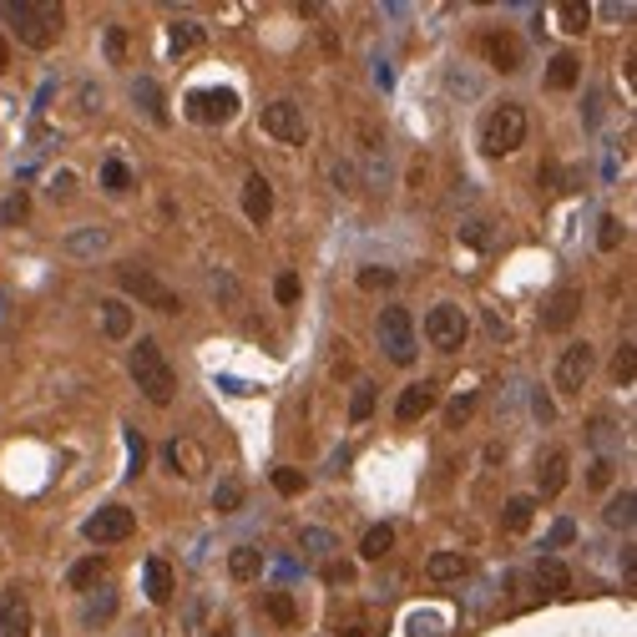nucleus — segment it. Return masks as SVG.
Instances as JSON below:
<instances>
[{
    "mask_svg": "<svg viewBox=\"0 0 637 637\" xmlns=\"http://www.w3.org/2000/svg\"><path fill=\"white\" fill-rule=\"evenodd\" d=\"M188 116L198 127H223L238 116V91L233 87H203V91H188Z\"/></svg>",
    "mask_w": 637,
    "mask_h": 637,
    "instance_id": "nucleus-5",
    "label": "nucleus"
},
{
    "mask_svg": "<svg viewBox=\"0 0 637 637\" xmlns=\"http://www.w3.org/2000/svg\"><path fill=\"white\" fill-rule=\"evenodd\" d=\"M167 466H172V471H182V475H203L208 471V456L192 446V440H172V446H167Z\"/></svg>",
    "mask_w": 637,
    "mask_h": 637,
    "instance_id": "nucleus-19",
    "label": "nucleus"
},
{
    "mask_svg": "<svg viewBox=\"0 0 637 637\" xmlns=\"http://www.w3.org/2000/svg\"><path fill=\"white\" fill-rule=\"evenodd\" d=\"M258 572H263V551L258 547H233L228 551V577L233 582H254Z\"/></svg>",
    "mask_w": 637,
    "mask_h": 637,
    "instance_id": "nucleus-22",
    "label": "nucleus"
},
{
    "mask_svg": "<svg viewBox=\"0 0 637 637\" xmlns=\"http://www.w3.org/2000/svg\"><path fill=\"white\" fill-rule=\"evenodd\" d=\"M632 370H637V355H632V339H627V345L617 349V359H612V380H617V384H632Z\"/></svg>",
    "mask_w": 637,
    "mask_h": 637,
    "instance_id": "nucleus-36",
    "label": "nucleus"
},
{
    "mask_svg": "<svg viewBox=\"0 0 637 637\" xmlns=\"http://www.w3.org/2000/svg\"><path fill=\"white\" fill-rule=\"evenodd\" d=\"M102 577H106V561H102V557H87V561H77V567H71V586H77V592L97 586Z\"/></svg>",
    "mask_w": 637,
    "mask_h": 637,
    "instance_id": "nucleus-30",
    "label": "nucleus"
},
{
    "mask_svg": "<svg viewBox=\"0 0 637 637\" xmlns=\"http://www.w3.org/2000/svg\"><path fill=\"white\" fill-rule=\"evenodd\" d=\"M339 637H370V627H345Z\"/></svg>",
    "mask_w": 637,
    "mask_h": 637,
    "instance_id": "nucleus-53",
    "label": "nucleus"
},
{
    "mask_svg": "<svg viewBox=\"0 0 637 637\" xmlns=\"http://www.w3.org/2000/svg\"><path fill=\"white\" fill-rule=\"evenodd\" d=\"M466 334H471V318H466V309L435 304L430 314H425V339H430V349H440V355H456V349L466 345Z\"/></svg>",
    "mask_w": 637,
    "mask_h": 637,
    "instance_id": "nucleus-4",
    "label": "nucleus"
},
{
    "mask_svg": "<svg viewBox=\"0 0 637 637\" xmlns=\"http://www.w3.org/2000/svg\"><path fill=\"white\" fill-rule=\"evenodd\" d=\"M263 132L273 142H289V147H299L304 142V132H309V122H304V112L293 102H268L263 106Z\"/></svg>",
    "mask_w": 637,
    "mask_h": 637,
    "instance_id": "nucleus-10",
    "label": "nucleus"
},
{
    "mask_svg": "<svg viewBox=\"0 0 637 637\" xmlns=\"http://www.w3.org/2000/svg\"><path fill=\"white\" fill-rule=\"evenodd\" d=\"M567 475H572V456H567V450H547L541 471H536V491H541V501L561 496V491H567Z\"/></svg>",
    "mask_w": 637,
    "mask_h": 637,
    "instance_id": "nucleus-13",
    "label": "nucleus"
},
{
    "mask_svg": "<svg viewBox=\"0 0 637 637\" xmlns=\"http://www.w3.org/2000/svg\"><path fill=\"white\" fill-rule=\"evenodd\" d=\"M586 481H592V485H607V481H612V460H597V466H592V475H586Z\"/></svg>",
    "mask_w": 637,
    "mask_h": 637,
    "instance_id": "nucleus-51",
    "label": "nucleus"
},
{
    "mask_svg": "<svg viewBox=\"0 0 637 637\" xmlns=\"http://www.w3.org/2000/svg\"><path fill=\"white\" fill-rule=\"evenodd\" d=\"M597 243H602V248L612 254V248L623 243V223H617V217H602V233H597Z\"/></svg>",
    "mask_w": 637,
    "mask_h": 637,
    "instance_id": "nucleus-44",
    "label": "nucleus"
},
{
    "mask_svg": "<svg viewBox=\"0 0 637 637\" xmlns=\"http://www.w3.org/2000/svg\"><path fill=\"white\" fill-rule=\"evenodd\" d=\"M268 612H273L279 623H299V607H293L289 592H268Z\"/></svg>",
    "mask_w": 637,
    "mask_h": 637,
    "instance_id": "nucleus-40",
    "label": "nucleus"
},
{
    "mask_svg": "<svg viewBox=\"0 0 637 637\" xmlns=\"http://www.w3.org/2000/svg\"><path fill=\"white\" fill-rule=\"evenodd\" d=\"M26 213H31L26 192H15V198H5V203H0V223H5V228H11V223H26Z\"/></svg>",
    "mask_w": 637,
    "mask_h": 637,
    "instance_id": "nucleus-39",
    "label": "nucleus"
},
{
    "mask_svg": "<svg viewBox=\"0 0 637 637\" xmlns=\"http://www.w3.org/2000/svg\"><path fill=\"white\" fill-rule=\"evenodd\" d=\"M71 188H77V178H71V172L61 167V172L51 178V198H71Z\"/></svg>",
    "mask_w": 637,
    "mask_h": 637,
    "instance_id": "nucleus-46",
    "label": "nucleus"
},
{
    "mask_svg": "<svg viewBox=\"0 0 637 637\" xmlns=\"http://www.w3.org/2000/svg\"><path fill=\"white\" fill-rule=\"evenodd\" d=\"M531 410H536V420H541V425H547L551 415H557V405H551V395H547V390H536V395H531Z\"/></svg>",
    "mask_w": 637,
    "mask_h": 637,
    "instance_id": "nucleus-45",
    "label": "nucleus"
},
{
    "mask_svg": "<svg viewBox=\"0 0 637 637\" xmlns=\"http://www.w3.org/2000/svg\"><path fill=\"white\" fill-rule=\"evenodd\" d=\"M167 41H172V51H192V46L203 41V26H198V21H172V26H167Z\"/></svg>",
    "mask_w": 637,
    "mask_h": 637,
    "instance_id": "nucleus-33",
    "label": "nucleus"
},
{
    "mask_svg": "<svg viewBox=\"0 0 637 637\" xmlns=\"http://www.w3.org/2000/svg\"><path fill=\"white\" fill-rule=\"evenodd\" d=\"M112 607H116V602H112V597H102V602H91V607H87V623H106V617H112Z\"/></svg>",
    "mask_w": 637,
    "mask_h": 637,
    "instance_id": "nucleus-48",
    "label": "nucleus"
},
{
    "mask_svg": "<svg viewBox=\"0 0 637 637\" xmlns=\"http://www.w3.org/2000/svg\"><path fill=\"white\" fill-rule=\"evenodd\" d=\"M217 637H228V632H217Z\"/></svg>",
    "mask_w": 637,
    "mask_h": 637,
    "instance_id": "nucleus-54",
    "label": "nucleus"
},
{
    "mask_svg": "<svg viewBox=\"0 0 637 637\" xmlns=\"http://www.w3.org/2000/svg\"><path fill=\"white\" fill-rule=\"evenodd\" d=\"M0 15L15 26V36L26 41L31 51H46L66 26L61 5H46V0H0Z\"/></svg>",
    "mask_w": 637,
    "mask_h": 637,
    "instance_id": "nucleus-1",
    "label": "nucleus"
},
{
    "mask_svg": "<svg viewBox=\"0 0 637 637\" xmlns=\"http://www.w3.org/2000/svg\"><path fill=\"white\" fill-rule=\"evenodd\" d=\"M213 293H223V299H238V283H233L228 273H213Z\"/></svg>",
    "mask_w": 637,
    "mask_h": 637,
    "instance_id": "nucleus-49",
    "label": "nucleus"
},
{
    "mask_svg": "<svg viewBox=\"0 0 637 637\" xmlns=\"http://www.w3.org/2000/svg\"><path fill=\"white\" fill-rule=\"evenodd\" d=\"M243 213L254 217V223H268V217H273V188H268V178H258V172L243 178Z\"/></svg>",
    "mask_w": 637,
    "mask_h": 637,
    "instance_id": "nucleus-14",
    "label": "nucleus"
},
{
    "mask_svg": "<svg viewBox=\"0 0 637 637\" xmlns=\"http://www.w3.org/2000/svg\"><path fill=\"white\" fill-rule=\"evenodd\" d=\"M577 77H582V61H577L572 51H557V56H551V66H547V87H551V91H572Z\"/></svg>",
    "mask_w": 637,
    "mask_h": 637,
    "instance_id": "nucleus-20",
    "label": "nucleus"
},
{
    "mask_svg": "<svg viewBox=\"0 0 637 637\" xmlns=\"http://www.w3.org/2000/svg\"><path fill=\"white\" fill-rule=\"evenodd\" d=\"M0 71H11V46H5V36H0Z\"/></svg>",
    "mask_w": 637,
    "mask_h": 637,
    "instance_id": "nucleus-52",
    "label": "nucleus"
},
{
    "mask_svg": "<svg viewBox=\"0 0 637 637\" xmlns=\"http://www.w3.org/2000/svg\"><path fill=\"white\" fill-rule=\"evenodd\" d=\"M370 415H374V384L370 380H359L355 384V400H349V420H370Z\"/></svg>",
    "mask_w": 637,
    "mask_h": 637,
    "instance_id": "nucleus-35",
    "label": "nucleus"
},
{
    "mask_svg": "<svg viewBox=\"0 0 637 637\" xmlns=\"http://www.w3.org/2000/svg\"><path fill=\"white\" fill-rule=\"evenodd\" d=\"M102 329L112 334V339H127V334H132V309H127V299H102Z\"/></svg>",
    "mask_w": 637,
    "mask_h": 637,
    "instance_id": "nucleus-24",
    "label": "nucleus"
},
{
    "mask_svg": "<svg viewBox=\"0 0 637 637\" xmlns=\"http://www.w3.org/2000/svg\"><path fill=\"white\" fill-rule=\"evenodd\" d=\"M273 491H279V496H299V491H304V471L279 466V471H273Z\"/></svg>",
    "mask_w": 637,
    "mask_h": 637,
    "instance_id": "nucleus-37",
    "label": "nucleus"
},
{
    "mask_svg": "<svg viewBox=\"0 0 637 637\" xmlns=\"http://www.w3.org/2000/svg\"><path fill=\"white\" fill-rule=\"evenodd\" d=\"M536 586L551 592V597H567V592H572V572H567L557 557H541L536 561Z\"/></svg>",
    "mask_w": 637,
    "mask_h": 637,
    "instance_id": "nucleus-18",
    "label": "nucleus"
},
{
    "mask_svg": "<svg viewBox=\"0 0 637 637\" xmlns=\"http://www.w3.org/2000/svg\"><path fill=\"white\" fill-rule=\"evenodd\" d=\"M147 597H152V602H172V561H162V557L147 561Z\"/></svg>",
    "mask_w": 637,
    "mask_h": 637,
    "instance_id": "nucleus-25",
    "label": "nucleus"
},
{
    "mask_svg": "<svg viewBox=\"0 0 637 637\" xmlns=\"http://www.w3.org/2000/svg\"><path fill=\"white\" fill-rule=\"evenodd\" d=\"M380 349L395 365H415V318H410V309H384L380 314Z\"/></svg>",
    "mask_w": 637,
    "mask_h": 637,
    "instance_id": "nucleus-6",
    "label": "nucleus"
},
{
    "mask_svg": "<svg viewBox=\"0 0 637 637\" xmlns=\"http://www.w3.org/2000/svg\"><path fill=\"white\" fill-rule=\"evenodd\" d=\"M390 547H395V526H370V531H365V541H359V557L380 561V557H390Z\"/></svg>",
    "mask_w": 637,
    "mask_h": 637,
    "instance_id": "nucleus-27",
    "label": "nucleus"
},
{
    "mask_svg": "<svg viewBox=\"0 0 637 637\" xmlns=\"http://www.w3.org/2000/svg\"><path fill=\"white\" fill-rule=\"evenodd\" d=\"M471 410H475V395H460V400H456V405H450V410H446V420H450V430H460V425H466V415H471Z\"/></svg>",
    "mask_w": 637,
    "mask_h": 637,
    "instance_id": "nucleus-42",
    "label": "nucleus"
},
{
    "mask_svg": "<svg viewBox=\"0 0 637 637\" xmlns=\"http://www.w3.org/2000/svg\"><path fill=\"white\" fill-rule=\"evenodd\" d=\"M106 56H112V61L127 56V31H122V26H106Z\"/></svg>",
    "mask_w": 637,
    "mask_h": 637,
    "instance_id": "nucleus-43",
    "label": "nucleus"
},
{
    "mask_svg": "<svg viewBox=\"0 0 637 637\" xmlns=\"http://www.w3.org/2000/svg\"><path fill=\"white\" fill-rule=\"evenodd\" d=\"M299 547H304L309 557H334V551H339V541H334L329 531H318V526H304V531H299Z\"/></svg>",
    "mask_w": 637,
    "mask_h": 637,
    "instance_id": "nucleus-29",
    "label": "nucleus"
},
{
    "mask_svg": "<svg viewBox=\"0 0 637 637\" xmlns=\"http://www.w3.org/2000/svg\"><path fill=\"white\" fill-rule=\"evenodd\" d=\"M572 536H577V526H572V522H557V531H551V547H567Z\"/></svg>",
    "mask_w": 637,
    "mask_h": 637,
    "instance_id": "nucleus-50",
    "label": "nucleus"
},
{
    "mask_svg": "<svg viewBox=\"0 0 637 637\" xmlns=\"http://www.w3.org/2000/svg\"><path fill=\"white\" fill-rule=\"evenodd\" d=\"M430 410H435V384L430 380L405 384V390H400V400H395V420L400 425H415L420 415H430Z\"/></svg>",
    "mask_w": 637,
    "mask_h": 637,
    "instance_id": "nucleus-12",
    "label": "nucleus"
},
{
    "mask_svg": "<svg viewBox=\"0 0 637 637\" xmlns=\"http://www.w3.org/2000/svg\"><path fill=\"white\" fill-rule=\"evenodd\" d=\"M531 516H536V501L531 496H511L506 501V531H526V526H531Z\"/></svg>",
    "mask_w": 637,
    "mask_h": 637,
    "instance_id": "nucleus-31",
    "label": "nucleus"
},
{
    "mask_svg": "<svg viewBox=\"0 0 637 637\" xmlns=\"http://www.w3.org/2000/svg\"><path fill=\"white\" fill-rule=\"evenodd\" d=\"M602 516H607L612 531H632V522H637V496H632V491H617V496L607 501V511H602Z\"/></svg>",
    "mask_w": 637,
    "mask_h": 637,
    "instance_id": "nucleus-23",
    "label": "nucleus"
},
{
    "mask_svg": "<svg viewBox=\"0 0 637 637\" xmlns=\"http://www.w3.org/2000/svg\"><path fill=\"white\" fill-rule=\"evenodd\" d=\"M466 567H471V561L460 557V551H435V557L425 561V577H430V582H460Z\"/></svg>",
    "mask_w": 637,
    "mask_h": 637,
    "instance_id": "nucleus-21",
    "label": "nucleus"
},
{
    "mask_svg": "<svg viewBox=\"0 0 637 637\" xmlns=\"http://www.w3.org/2000/svg\"><path fill=\"white\" fill-rule=\"evenodd\" d=\"M102 188L112 192V198H122V192L132 188V167L116 162V157H112V162H102Z\"/></svg>",
    "mask_w": 637,
    "mask_h": 637,
    "instance_id": "nucleus-32",
    "label": "nucleus"
},
{
    "mask_svg": "<svg viewBox=\"0 0 637 637\" xmlns=\"http://www.w3.org/2000/svg\"><path fill=\"white\" fill-rule=\"evenodd\" d=\"M390 283H395L390 268H365V273H359V289H390Z\"/></svg>",
    "mask_w": 637,
    "mask_h": 637,
    "instance_id": "nucleus-41",
    "label": "nucleus"
},
{
    "mask_svg": "<svg viewBox=\"0 0 637 637\" xmlns=\"http://www.w3.org/2000/svg\"><path fill=\"white\" fill-rule=\"evenodd\" d=\"M102 248H106V228H77V233H66V254L91 258V254H102Z\"/></svg>",
    "mask_w": 637,
    "mask_h": 637,
    "instance_id": "nucleus-26",
    "label": "nucleus"
},
{
    "mask_svg": "<svg viewBox=\"0 0 637 637\" xmlns=\"http://www.w3.org/2000/svg\"><path fill=\"white\" fill-rule=\"evenodd\" d=\"M132 380H137V390L152 405H172V395H178V374H172L157 339H137V349H132Z\"/></svg>",
    "mask_w": 637,
    "mask_h": 637,
    "instance_id": "nucleus-2",
    "label": "nucleus"
},
{
    "mask_svg": "<svg viewBox=\"0 0 637 637\" xmlns=\"http://www.w3.org/2000/svg\"><path fill=\"white\" fill-rule=\"evenodd\" d=\"M132 102H137L142 112L152 116L157 127L167 122V97H162V87H157L152 77H137V81H132Z\"/></svg>",
    "mask_w": 637,
    "mask_h": 637,
    "instance_id": "nucleus-17",
    "label": "nucleus"
},
{
    "mask_svg": "<svg viewBox=\"0 0 637 637\" xmlns=\"http://www.w3.org/2000/svg\"><path fill=\"white\" fill-rule=\"evenodd\" d=\"M526 142V112L516 102H501V106H491V116H485V127H481V147L491 157H506V152H516Z\"/></svg>",
    "mask_w": 637,
    "mask_h": 637,
    "instance_id": "nucleus-3",
    "label": "nucleus"
},
{
    "mask_svg": "<svg viewBox=\"0 0 637 637\" xmlns=\"http://www.w3.org/2000/svg\"><path fill=\"white\" fill-rule=\"evenodd\" d=\"M87 541L91 547H116V541H127L132 531H137V516H132L127 506H102L97 516H87Z\"/></svg>",
    "mask_w": 637,
    "mask_h": 637,
    "instance_id": "nucleus-8",
    "label": "nucleus"
},
{
    "mask_svg": "<svg viewBox=\"0 0 637 637\" xmlns=\"http://www.w3.org/2000/svg\"><path fill=\"white\" fill-rule=\"evenodd\" d=\"M485 56L496 71H522V41L511 36V31H491L485 36Z\"/></svg>",
    "mask_w": 637,
    "mask_h": 637,
    "instance_id": "nucleus-15",
    "label": "nucleus"
},
{
    "mask_svg": "<svg viewBox=\"0 0 637 637\" xmlns=\"http://www.w3.org/2000/svg\"><path fill=\"white\" fill-rule=\"evenodd\" d=\"M238 506H243V485H238V481H217V491H213V511H217V516H233Z\"/></svg>",
    "mask_w": 637,
    "mask_h": 637,
    "instance_id": "nucleus-34",
    "label": "nucleus"
},
{
    "mask_svg": "<svg viewBox=\"0 0 637 637\" xmlns=\"http://www.w3.org/2000/svg\"><path fill=\"white\" fill-rule=\"evenodd\" d=\"M577 309H582V289H557L547 304V329H572Z\"/></svg>",
    "mask_w": 637,
    "mask_h": 637,
    "instance_id": "nucleus-16",
    "label": "nucleus"
},
{
    "mask_svg": "<svg viewBox=\"0 0 637 637\" xmlns=\"http://www.w3.org/2000/svg\"><path fill=\"white\" fill-rule=\"evenodd\" d=\"M116 279H122V289H127L132 299H142V304H147V309H157V314H182V299H178L172 289H162V283H157L152 273H147V268L127 263L122 273H116Z\"/></svg>",
    "mask_w": 637,
    "mask_h": 637,
    "instance_id": "nucleus-7",
    "label": "nucleus"
},
{
    "mask_svg": "<svg viewBox=\"0 0 637 637\" xmlns=\"http://www.w3.org/2000/svg\"><path fill=\"white\" fill-rule=\"evenodd\" d=\"M557 15H561V31H577V36L592 26V5H582V0H561Z\"/></svg>",
    "mask_w": 637,
    "mask_h": 637,
    "instance_id": "nucleus-28",
    "label": "nucleus"
},
{
    "mask_svg": "<svg viewBox=\"0 0 637 637\" xmlns=\"http://www.w3.org/2000/svg\"><path fill=\"white\" fill-rule=\"evenodd\" d=\"M142 466H147V440L137 430H127V475H142Z\"/></svg>",
    "mask_w": 637,
    "mask_h": 637,
    "instance_id": "nucleus-38",
    "label": "nucleus"
},
{
    "mask_svg": "<svg viewBox=\"0 0 637 637\" xmlns=\"http://www.w3.org/2000/svg\"><path fill=\"white\" fill-rule=\"evenodd\" d=\"M31 627H36V617H31V602L11 586V592L0 597V637H31Z\"/></svg>",
    "mask_w": 637,
    "mask_h": 637,
    "instance_id": "nucleus-11",
    "label": "nucleus"
},
{
    "mask_svg": "<svg viewBox=\"0 0 637 637\" xmlns=\"http://www.w3.org/2000/svg\"><path fill=\"white\" fill-rule=\"evenodd\" d=\"M273 293H279V304H293V299H299V279H293V273H283Z\"/></svg>",
    "mask_w": 637,
    "mask_h": 637,
    "instance_id": "nucleus-47",
    "label": "nucleus"
},
{
    "mask_svg": "<svg viewBox=\"0 0 637 637\" xmlns=\"http://www.w3.org/2000/svg\"><path fill=\"white\" fill-rule=\"evenodd\" d=\"M592 365H597V355H592L586 339H577V345L561 349V359H557V390L561 395H577V390L586 384V374H592Z\"/></svg>",
    "mask_w": 637,
    "mask_h": 637,
    "instance_id": "nucleus-9",
    "label": "nucleus"
}]
</instances>
